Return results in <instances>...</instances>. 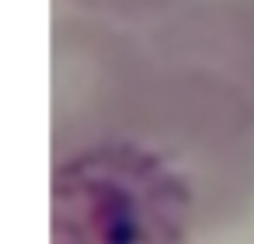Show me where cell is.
Returning a JSON list of instances; mask_svg holds the SVG:
<instances>
[{
    "label": "cell",
    "instance_id": "6da1fadb",
    "mask_svg": "<svg viewBox=\"0 0 254 244\" xmlns=\"http://www.w3.org/2000/svg\"><path fill=\"white\" fill-rule=\"evenodd\" d=\"M191 192L153 150L98 140L53 167V244H185Z\"/></svg>",
    "mask_w": 254,
    "mask_h": 244
}]
</instances>
